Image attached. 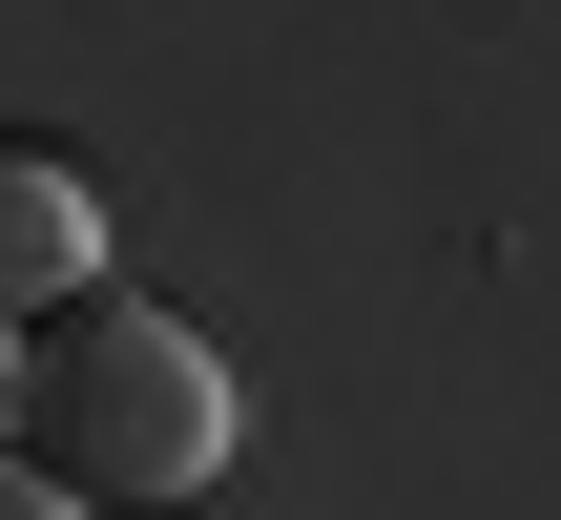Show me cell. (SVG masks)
I'll return each instance as SVG.
<instances>
[{
  "label": "cell",
  "mask_w": 561,
  "mask_h": 520,
  "mask_svg": "<svg viewBox=\"0 0 561 520\" xmlns=\"http://www.w3.org/2000/svg\"><path fill=\"white\" fill-rule=\"evenodd\" d=\"M0 417L42 438V479L83 520H146V500H208L229 479V354L187 334V313H146V292H62L21 354H0Z\"/></svg>",
  "instance_id": "1"
},
{
  "label": "cell",
  "mask_w": 561,
  "mask_h": 520,
  "mask_svg": "<svg viewBox=\"0 0 561 520\" xmlns=\"http://www.w3.org/2000/svg\"><path fill=\"white\" fill-rule=\"evenodd\" d=\"M62 292H104V188H83V146L0 125V313L42 334Z\"/></svg>",
  "instance_id": "2"
},
{
  "label": "cell",
  "mask_w": 561,
  "mask_h": 520,
  "mask_svg": "<svg viewBox=\"0 0 561 520\" xmlns=\"http://www.w3.org/2000/svg\"><path fill=\"white\" fill-rule=\"evenodd\" d=\"M0 520H83V500H62V479H0Z\"/></svg>",
  "instance_id": "3"
}]
</instances>
